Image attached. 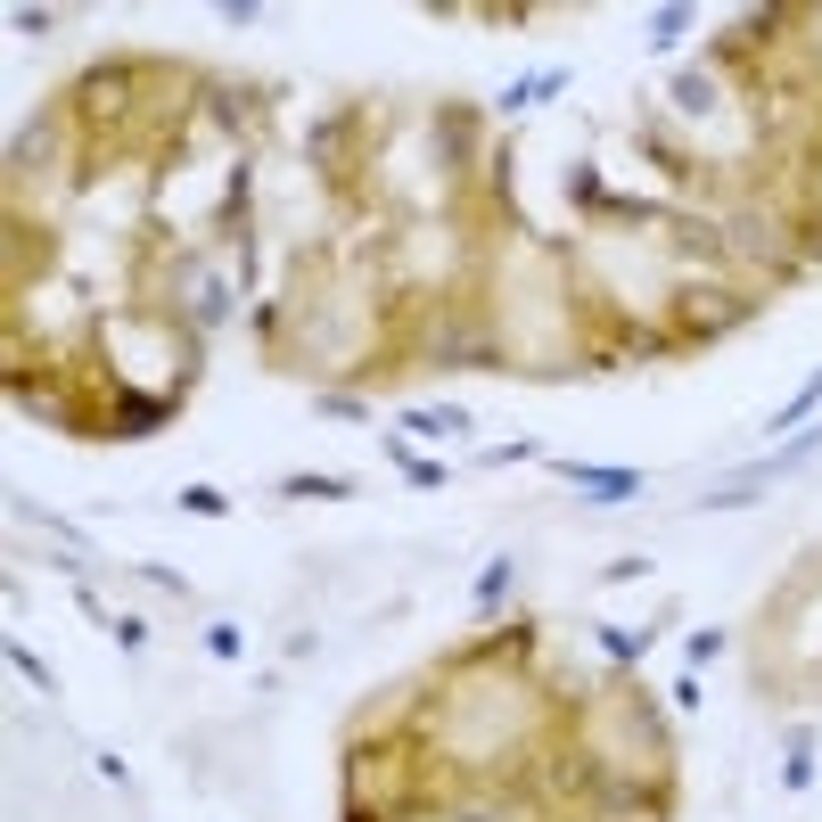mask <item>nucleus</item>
<instances>
[{
  "label": "nucleus",
  "mask_w": 822,
  "mask_h": 822,
  "mask_svg": "<svg viewBox=\"0 0 822 822\" xmlns=\"http://www.w3.org/2000/svg\"><path fill=\"white\" fill-rule=\"evenodd\" d=\"M756 305H765V297H749V288H683V297H674V337H691V346L732 337Z\"/></svg>",
  "instance_id": "nucleus-1"
},
{
  "label": "nucleus",
  "mask_w": 822,
  "mask_h": 822,
  "mask_svg": "<svg viewBox=\"0 0 822 822\" xmlns=\"http://www.w3.org/2000/svg\"><path fill=\"white\" fill-rule=\"evenodd\" d=\"M559 486H584L593 502H634L642 494V469H601V460H552Z\"/></svg>",
  "instance_id": "nucleus-2"
},
{
  "label": "nucleus",
  "mask_w": 822,
  "mask_h": 822,
  "mask_svg": "<svg viewBox=\"0 0 822 822\" xmlns=\"http://www.w3.org/2000/svg\"><path fill=\"white\" fill-rule=\"evenodd\" d=\"M666 99H674V116H715L724 108V91H715V67H683L666 82Z\"/></svg>",
  "instance_id": "nucleus-3"
},
{
  "label": "nucleus",
  "mask_w": 822,
  "mask_h": 822,
  "mask_svg": "<svg viewBox=\"0 0 822 822\" xmlns=\"http://www.w3.org/2000/svg\"><path fill=\"white\" fill-rule=\"evenodd\" d=\"M559 91H567V67H543V75H518L511 91L494 99V108H502V116H518V108H535V99H559Z\"/></svg>",
  "instance_id": "nucleus-4"
},
{
  "label": "nucleus",
  "mask_w": 822,
  "mask_h": 822,
  "mask_svg": "<svg viewBox=\"0 0 822 822\" xmlns=\"http://www.w3.org/2000/svg\"><path fill=\"white\" fill-rule=\"evenodd\" d=\"M280 494H288V502H354L363 486H354V477H329V469H297Z\"/></svg>",
  "instance_id": "nucleus-5"
},
{
  "label": "nucleus",
  "mask_w": 822,
  "mask_h": 822,
  "mask_svg": "<svg viewBox=\"0 0 822 822\" xmlns=\"http://www.w3.org/2000/svg\"><path fill=\"white\" fill-rule=\"evenodd\" d=\"M814 412H822V370H814V378H806V387H798V395H790V404H782V412H773V419H765V428H756V436H790V428H806V419H814Z\"/></svg>",
  "instance_id": "nucleus-6"
},
{
  "label": "nucleus",
  "mask_w": 822,
  "mask_h": 822,
  "mask_svg": "<svg viewBox=\"0 0 822 822\" xmlns=\"http://www.w3.org/2000/svg\"><path fill=\"white\" fill-rule=\"evenodd\" d=\"M511 584H518V567H511V559H502V552H494L486 567H477V617H494V608H502V601H511Z\"/></svg>",
  "instance_id": "nucleus-7"
},
{
  "label": "nucleus",
  "mask_w": 822,
  "mask_h": 822,
  "mask_svg": "<svg viewBox=\"0 0 822 822\" xmlns=\"http://www.w3.org/2000/svg\"><path fill=\"white\" fill-rule=\"evenodd\" d=\"M404 428H412V436H469V428H477V419H469V412H460V404H428V412H412V419H404Z\"/></svg>",
  "instance_id": "nucleus-8"
},
{
  "label": "nucleus",
  "mask_w": 822,
  "mask_h": 822,
  "mask_svg": "<svg viewBox=\"0 0 822 822\" xmlns=\"http://www.w3.org/2000/svg\"><path fill=\"white\" fill-rule=\"evenodd\" d=\"M658 634H666V617H658V625H634V634H625V625H608V634H601V650H608L617 666H634V658H642V650L658 642Z\"/></svg>",
  "instance_id": "nucleus-9"
},
{
  "label": "nucleus",
  "mask_w": 822,
  "mask_h": 822,
  "mask_svg": "<svg viewBox=\"0 0 822 822\" xmlns=\"http://www.w3.org/2000/svg\"><path fill=\"white\" fill-rule=\"evenodd\" d=\"M387 460H395V469H404V477H412V486H419V494H436V486H445V469H436V460H419V453L404 445V436H387Z\"/></svg>",
  "instance_id": "nucleus-10"
},
{
  "label": "nucleus",
  "mask_w": 822,
  "mask_h": 822,
  "mask_svg": "<svg viewBox=\"0 0 822 822\" xmlns=\"http://www.w3.org/2000/svg\"><path fill=\"white\" fill-rule=\"evenodd\" d=\"M806 782H814V732L798 724V732H790V765H782V790H806Z\"/></svg>",
  "instance_id": "nucleus-11"
},
{
  "label": "nucleus",
  "mask_w": 822,
  "mask_h": 822,
  "mask_svg": "<svg viewBox=\"0 0 822 822\" xmlns=\"http://www.w3.org/2000/svg\"><path fill=\"white\" fill-rule=\"evenodd\" d=\"M181 511L189 518H230V494L222 486H181Z\"/></svg>",
  "instance_id": "nucleus-12"
},
{
  "label": "nucleus",
  "mask_w": 822,
  "mask_h": 822,
  "mask_svg": "<svg viewBox=\"0 0 822 822\" xmlns=\"http://www.w3.org/2000/svg\"><path fill=\"white\" fill-rule=\"evenodd\" d=\"M683 33H691V9H658V17H650V41H658V50H683Z\"/></svg>",
  "instance_id": "nucleus-13"
},
{
  "label": "nucleus",
  "mask_w": 822,
  "mask_h": 822,
  "mask_svg": "<svg viewBox=\"0 0 822 822\" xmlns=\"http://www.w3.org/2000/svg\"><path fill=\"white\" fill-rule=\"evenodd\" d=\"M9 666H17V674H26V683H33V691H58V674H50V666H41V658H33V650H26V642H9Z\"/></svg>",
  "instance_id": "nucleus-14"
},
{
  "label": "nucleus",
  "mask_w": 822,
  "mask_h": 822,
  "mask_svg": "<svg viewBox=\"0 0 822 822\" xmlns=\"http://www.w3.org/2000/svg\"><path fill=\"white\" fill-rule=\"evenodd\" d=\"M666 700H674V715H700V674H674V683H666Z\"/></svg>",
  "instance_id": "nucleus-15"
},
{
  "label": "nucleus",
  "mask_w": 822,
  "mask_h": 822,
  "mask_svg": "<svg viewBox=\"0 0 822 822\" xmlns=\"http://www.w3.org/2000/svg\"><path fill=\"white\" fill-rule=\"evenodd\" d=\"M206 650H215V658H239L247 634H239V625H206Z\"/></svg>",
  "instance_id": "nucleus-16"
},
{
  "label": "nucleus",
  "mask_w": 822,
  "mask_h": 822,
  "mask_svg": "<svg viewBox=\"0 0 822 822\" xmlns=\"http://www.w3.org/2000/svg\"><path fill=\"white\" fill-rule=\"evenodd\" d=\"M642 576H650V559H634V552H625V559H608V567H601V584H642Z\"/></svg>",
  "instance_id": "nucleus-17"
},
{
  "label": "nucleus",
  "mask_w": 822,
  "mask_h": 822,
  "mask_svg": "<svg viewBox=\"0 0 822 822\" xmlns=\"http://www.w3.org/2000/svg\"><path fill=\"white\" fill-rule=\"evenodd\" d=\"M108 634H116V650H149V625H140V617H116Z\"/></svg>",
  "instance_id": "nucleus-18"
},
{
  "label": "nucleus",
  "mask_w": 822,
  "mask_h": 822,
  "mask_svg": "<svg viewBox=\"0 0 822 822\" xmlns=\"http://www.w3.org/2000/svg\"><path fill=\"white\" fill-rule=\"evenodd\" d=\"M715 650H724V634H715V625H707V634H691V650H683V658H691V674H700V666L715 658Z\"/></svg>",
  "instance_id": "nucleus-19"
}]
</instances>
